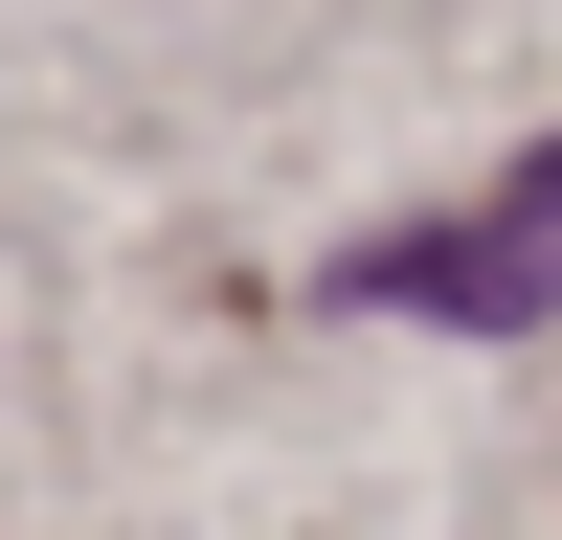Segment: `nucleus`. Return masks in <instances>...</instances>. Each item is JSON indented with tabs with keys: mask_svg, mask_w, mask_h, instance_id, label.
Masks as SVG:
<instances>
[{
	"mask_svg": "<svg viewBox=\"0 0 562 540\" xmlns=\"http://www.w3.org/2000/svg\"><path fill=\"white\" fill-rule=\"evenodd\" d=\"M360 293L383 315H473V338H518L562 293V180H518L495 225H405V248H360Z\"/></svg>",
	"mask_w": 562,
	"mask_h": 540,
	"instance_id": "1",
	"label": "nucleus"
}]
</instances>
